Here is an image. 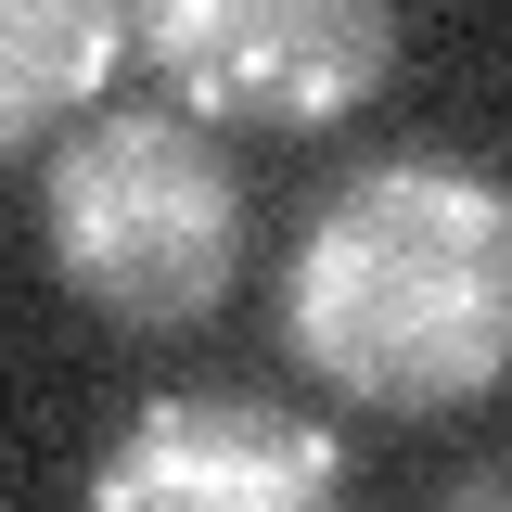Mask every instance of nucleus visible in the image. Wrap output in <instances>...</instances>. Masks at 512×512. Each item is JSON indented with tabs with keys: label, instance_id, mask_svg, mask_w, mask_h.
Returning <instances> with one entry per match:
<instances>
[{
	"label": "nucleus",
	"instance_id": "6",
	"mask_svg": "<svg viewBox=\"0 0 512 512\" xmlns=\"http://www.w3.org/2000/svg\"><path fill=\"white\" fill-rule=\"evenodd\" d=\"M487 500H512V461H474V474H448V512H487Z\"/></svg>",
	"mask_w": 512,
	"mask_h": 512
},
{
	"label": "nucleus",
	"instance_id": "2",
	"mask_svg": "<svg viewBox=\"0 0 512 512\" xmlns=\"http://www.w3.org/2000/svg\"><path fill=\"white\" fill-rule=\"evenodd\" d=\"M244 167L192 103H90L39 141V269L103 333H205L244 295Z\"/></svg>",
	"mask_w": 512,
	"mask_h": 512
},
{
	"label": "nucleus",
	"instance_id": "4",
	"mask_svg": "<svg viewBox=\"0 0 512 512\" xmlns=\"http://www.w3.org/2000/svg\"><path fill=\"white\" fill-rule=\"evenodd\" d=\"M346 487V436L269 384H154L90 461L103 512H308Z\"/></svg>",
	"mask_w": 512,
	"mask_h": 512
},
{
	"label": "nucleus",
	"instance_id": "3",
	"mask_svg": "<svg viewBox=\"0 0 512 512\" xmlns=\"http://www.w3.org/2000/svg\"><path fill=\"white\" fill-rule=\"evenodd\" d=\"M128 64L218 128H346L397 77V0H116Z\"/></svg>",
	"mask_w": 512,
	"mask_h": 512
},
{
	"label": "nucleus",
	"instance_id": "5",
	"mask_svg": "<svg viewBox=\"0 0 512 512\" xmlns=\"http://www.w3.org/2000/svg\"><path fill=\"white\" fill-rule=\"evenodd\" d=\"M128 64L116 0H0V154H39L52 128H77Z\"/></svg>",
	"mask_w": 512,
	"mask_h": 512
},
{
	"label": "nucleus",
	"instance_id": "1",
	"mask_svg": "<svg viewBox=\"0 0 512 512\" xmlns=\"http://www.w3.org/2000/svg\"><path fill=\"white\" fill-rule=\"evenodd\" d=\"M282 346L333 410L448 423L512 384V180L461 154H372L282 256Z\"/></svg>",
	"mask_w": 512,
	"mask_h": 512
}]
</instances>
